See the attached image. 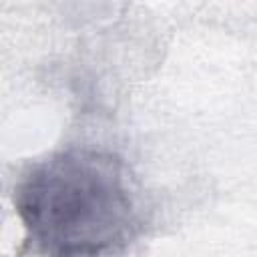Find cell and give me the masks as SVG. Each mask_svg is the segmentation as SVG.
<instances>
[{
	"mask_svg": "<svg viewBox=\"0 0 257 257\" xmlns=\"http://www.w3.org/2000/svg\"><path fill=\"white\" fill-rule=\"evenodd\" d=\"M14 205L28 243L46 257H98L122 247L137 227L126 171L98 151L38 163L20 181Z\"/></svg>",
	"mask_w": 257,
	"mask_h": 257,
	"instance_id": "1",
	"label": "cell"
}]
</instances>
